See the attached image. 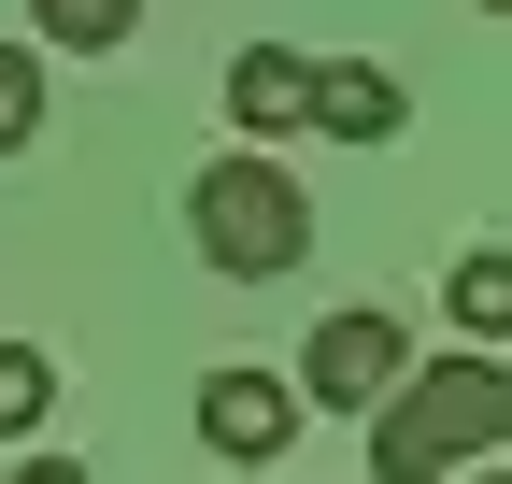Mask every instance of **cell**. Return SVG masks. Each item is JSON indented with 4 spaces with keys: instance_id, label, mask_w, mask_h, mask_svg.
<instances>
[{
    "instance_id": "obj_1",
    "label": "cell",
    "mask_w": 512,
    "mask_h": 484,
    "mask_svg": "<svg viewBox=\"0 0 512 484\" xmlns=\"http://www.w3.org/2000/svg\"><path fill=\"white\" fill-rule=\"evenodd\" d=\"M498 442H512V371L456 342V356H427V371H399V399L370 413V484H456Z\"/></svg>"
},
{
    "instance_id": "obj_2",
    "label": "cell",
    "mask_w": 512,
    "mask_h": 484,
    "mask_svg": "<svg viewBox=\"0 0 512 484\" xmlns=\"http://www.w3.org/2000/svg\"><path fill=\"white\" fill-rule=\"evenodd\" d=\"M185 228H200V271L228 285H285L313 257V200H299V171L285 157H200V186H185Z\"/></svg>"
},
{
    "instance_id": "obj_3",
    "label": "cell",
    "mask_w": 512,
    "mask_h": 484,
    "mask_svg": "<svg viewBox=\"0 0 512 484\" xmlns=\"http://www.w3.org/2000/svg\"><path fill=\"white\" fill-rule=\"evenodd\" d=\"M399 371H413V342H399V314H313V342H299V413H384L399 399Z\"/></svg>"
},
{
    "instance_id": "obj_4",
    "label": "cell",
    "mask_w": 512,
    "mask_h": 484,
    "mask_svg": "<svg viewBox=\"0 0 512 484\" xmlns=\"http://www.w3.org/2000/svg\"><path fill=\"white\" fill-rule=\"evenodd\" d=\"M200 442H214L228 470H271V456L299 442V385H285V371H256V356L200 371Z\"/></svg>"
},
{
    "instance_id": "obj_5",
    "label": "cell",
    "mask_w": 512,
    "mask_h": 484,
    "mask_svg": "<svg viewBox=\"0 0 512 484\" xmlns=\"http://www.w3.org/2000/svg\"><path fill=\"white\" fill-rule=\"evenodd\" d=\"M299 100H313V57H299V43H242V57H228V129H242L256 157L299 129Z\"/></svg>"
},
{
    "instance_id": "obj_6",
    "label": "cell",
    "mask_w": 512,
    "mask_h": 484,
    "mask_svg": "<svg viewBox=\"0 0 512 484\" xmlns=\"http://www.w3.org/2000/svg\"><path fill=\"white\" fill-rule=\"evenodd\" d=\"M299 129H328V143H399V72H370V57H328L299 100Z\"/></svg>"
},
{
    "instance_id": "obj_7",
    "label": "cell",
    "mask_w": 512,
    "mask_h": 484,
    "mask_svg": "<svg viewBox=\"0 0 512 484\" xmlns=\"http://www.w3.org/2000/svg\"><path fill=\"white\" fill-rule=\"evenodd\" d=\"M441 299H456V328H470V356L512 328V242H470V257H456V285H441Z\"/></svg>"
},
{
    "instance_id": "obj_8",
    "label": "cell",
    "mask_w": 512,
    "mask_h": 484,
    "mask_svg": "<svg viewBox=\"0 0 512 484\" xmlns=\"http://www.w3.org/2000/svg\"><path fill=\"white\" fill-rule=\"evenodd\" d=\"M29 29H43V43H72V57H114L128 29H143V0H29Z\"/></svg>"
},
{
    "instance_id": "obj_9",
    "label": "cell",
    "mask_w": 512,
    "mask_h": 484,
    "mask_svg": "<svg viewBox=\"0 0 512 484\" xmlns=\"http://www.w3.org/2000/svg\"><path fill=\"white\" fill-rule=\"evenodd\" d=\"M43 413H57V356L43 342H0V442H29Z\"/></svg>"
},
{
    "instance_id": "obj_10",
    "label": "cell",
    "mask_w": 512,
    "mask_h": 484,
    "mask_svg": "<svg viewBox=\"0 0 512 484\" xmlns=\"http://www.w3.org/2000/svg\"><path fill=\"white\" fill-rule=\"evenodd\" d=\"M29 129H43V57H29V43H0V157H15Z\"/></svg>"
},
{
    "instance_id": "obj_11",
    "label": "cell",
    "mask_w": 512,
    "mask_h": 484,
    "mask_svg": "<svg viewBox=\"0 0 512 484\" xmlns=\"http://www.w3.org/2000/svg\"><path fill=\"white\" fill-rule=\"evenodd\" d=\"M15 484H100V470H72V456H29V470H15Z\"/></svg>"
},
{
    "instance_id": "obj_12",
    "label": "cell",
    "mask_w": 512,
    "mask_h": 484,
    "mask_svg": "<svg viewBox=\"0 0 512 484\" xmlns=\"http://www.w3.org/2000/svg\"><path fill=\"white\" fill-rule=\"evenodd\" d=\"M456 484H512V470H498V456H470V470H456Z\"/></svg>"
}]
</instances>
